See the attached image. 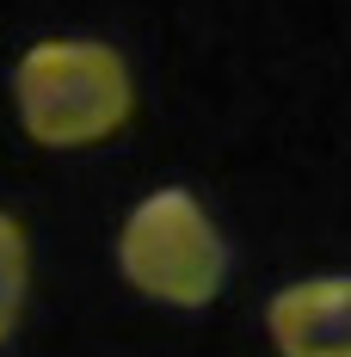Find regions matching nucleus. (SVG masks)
Instances as JSON below:
<instances>
[{"instance_id": "obj_1", "label": "nucleus", "mask_w": 351, "mask_h": 357, "mask_svg": "<svg viewBox=\"0 0 351 357\" xmlns=\"http://www.w3.org/2000/svg\"><path fill=\"white\" fill-rule=\"evenodd\" d=\"M13 105L25 136L43 148H93L136 111L130 62L93 37H43L13 68Z\"/></svg>"}, {"instance_id": "obj_2", "label": "nucleus", "mask_w": 351, "mask_h": 357, "mask_svg": "<svg viewBox=\"0 0 351 357\" xmlns=\"http://www.w3.org/2000/svg\"><path fill=\"white\" fill-rule=\"evenodd\" d=\"M117 271L148 302L210 308L222 296V284H228V241H222L210 210L185 185H160L124 222V234H117Z\"/></svg>"}, {"instance_id": "obj_3", "label": "nucleus", "mask_w": 351, "mask_h": 357, "mask_svg": "<svg viewBox=\"0 0 351 357\" xmlns=\"http://www.w3.org/2000/svg\"><path fill=\"white\" fill-rule=\"evenodd\" d=\"M265 333L278 357H351V271L283 284L265 302Z\"/></svg>"}, {"instance_id": "obj_4", "label": "nucleus", "mask_w": 351, "mask_h": 357, "mask_svg": "<svg viewBox=\"0 0 351 357\" xmlns=\"http://www.w3.org/2000/svg\"><path fill=\"white\" fill-rule=\"evenodd\" d=\"M25 296H31V241H25L19 215L0 210V345L19 333Z\"/></svg>"}]
</instances>
